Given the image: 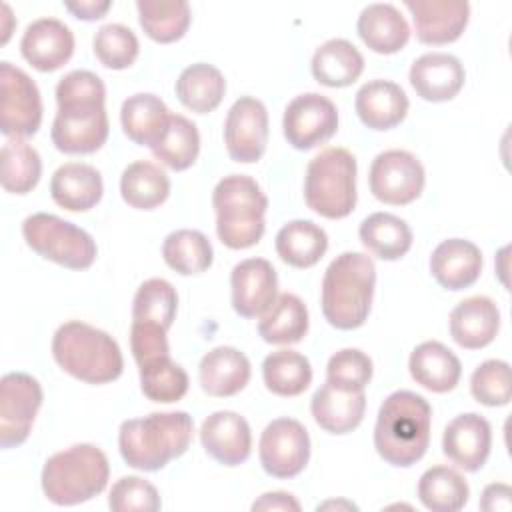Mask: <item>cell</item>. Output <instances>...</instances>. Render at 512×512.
I'll use <instances>...</instances> for the list:
<instances>
[{"instance_id": "44dd1931", "label": "cell", "mask_w": 512, "mask_h": 512, "mask_svg": "<svg viewBox=\"0 0 512 512\" xmlns=\"http://www.w3.org/2000/svg\"><path fill=\"white\" fill-rule=\"evenodd\" d=\"M410 84L426 102H446L458 96L466 72L462 62L448 52H426L410 66Z\"/></svg>"}, {"instance_id": "52a82bcc", "label": "cell", "mask_w": 512, "mask_h": 512, "mask_svg": "<svg viewBox=\"0 0 512 512\" xmlns=\"http://www.w3.org/2000/svg\"><path fill=\"white\" fill-rule=\"evenodd\" d=\"M356 158L350 150L330 146L306 166L304 200L316 214L340 220L356 208Z\"/></svg>"}, {"instance_id": "5b68a950", "label": "cell", "mask_w": 512, "mask_h": 512, "mask_svg": "<svg viewBox=\"0 0 512 512\" xmlns=\"http://www.w3.org/2000/svg\"><path fill=\"white\" fill-rule=\"evenodd\" d=\"M110 478L106 454L96 444H74L52 454L42 468L44 496L56 506H76L104 492Z\"/></svg>"}, {"instance_id": "484cf974", "label": "cell", "mask_w": 512, "mask_h": 512, "mask_svg": "<svg viewBox=\"0 0 512 512\" xmlns=\"http://www.w3.org/2000/svg\"><path fill=\"white\" fill-rule=\"evenodd\" d=\"M366 410L364 390H340L324 382L310 400L316 424L330 434H348L360 426Z\"/></svg>"}, {"instance_id": "816d5d0a", "label": "cell", "mask_w": 512, "mask_h": 512, "mask_svg": "<svg viewBox=\"0 0 512 512\" xmlns=\"http://www.w3.org/2000/svg\"><path fill=\"white\" fill-rule=\"evenodd\" d=\"M252 510H266V512H300V502L288 494V492H266L262 494L258 500H254L252 504Z\"/></svg>"}, {"instance_id": "f6af8a7d", "label": "cell", "mask_w": 512, "mask_h": 512, "mask_svg": "<svg viewBox=\"0 0 512 512\" xmlns=\"http://www.w3.org/2000/svg\"><path fill=\"white\" fill-rule=\"evenodd\" d=\"M92 48L102 66L112 70H124L134 64L140 52L136 34L124 24H104L96 30Z\"/></svg>"}, {"instance_id": "8fae6325", "label": "cell", "mask_w": 512, "mask_h": 512, "mask_svg": "<svg viewBox=\"0 0 512 512\" xmlns=\"http://www.w3.org/2000/svg\"><path fill=\"white\" fill-rule=\"evenodd\" d=\"M42 386L26 372H8L0 380V446L24 444L42 406Z\"/></svg>"}, {"instance_id": "681fc988", "label": "cell", "mask_w": 512, "mask_h": 512, "mask_svg": "<svg viewBox=\"0 0 512 512\" xmlns=\"http://www.w3.org/2000/svg\"><path fill=\"white\" fill-rule=\"evenodd\" d=\"M166 328L154 322H136L132 320L130 326V348L132 356L140 366L154 362L162 356H170V346L166 338Z\"/></svg>"}, {"instance_id": "60d3db41", "label": "cell", "mask_w": 512, "mask_h": 512, "mask_svg": "<svg viewBox=\"0 0 512 512\" xmlns=\"http://www.w3.org/2000/svg\"><path fill=\"white\" fill-rule=\"evenodd\" d=\"M2 188L10 194H28L42 176L38 150L24 138H8L2 144Z\"/></svg>"}, {"instance_id": "ee69618b", "label": "cell", "mask_w": 512, "mask_h": 512, "mask_svg": "<svg viewBox=\"0 0 512 512\" xmlns=\"http://www.w3.org/2000/svg\"><path fill=\"white\" fill-rule=\"evenodd\" d=\"M142 394L160 404H172L188 392V374L170 356H162L138 368Z\"/></svg>"}, {"instance_id": "9c48e42d", "label": "cell", "mask_w": 512, "mask_h": 512, "mask_svg": "<svg viewBox=\"0 0 512 512\" xmlns=\"http://www.w3.org/2000/svg\"><path fill=\"white\" fill-rule=\"evenodd\" d=\"M22 236L38 256L70 270L90 268L98 254L96 242L86 230L48 212L24 218Z\"/></svg>"}, {"instance_id": "3957f363", "label": "cell", "mask_w": 512, "mask_h": 512, "mask_svg": "<svg viewBox=\"0 0 512 512\" xmlns=\"http://www.w3.org/2000/svg\"><path fill=\"white\" fill-rule=\"evenodd\" d=\"M376 286L374 260L364 252H342L322 278V314L338 330L360 328L372 308Z\"/></svg>"}, {"instance_id": "7bdbcfd3", "label": "cell", "mask_w": 512, "mask_h": 512, "mask_svg": "<svg viewBox=\"0 0 512 512\" xmlns=\"http://www.w3.org/2000/svg\"><path fill=\"white\" fill-rule=\"evenodd\" d=\"M178 310L176 288L164 278H150L142 282L132 300V320L154 322L170 330Z\"/></svg>"}, {"instance_id": "db71d44e", "label": "cell", "mask_w": 512, "mask_h": 512, "mask_svg": "<svg viewBox=\"0 0 512 512\" xmlns=\"http://www.w3.org/2000/svg\"><path fill=\"white\" fill-rule=\"evenodd\" d=\"M328 508H344V510H358V506L356 504H352V502H348V500H328V502H324V504H320L316 510H328Z\"/></svg>"}, {"instance_id": "7c38bea8", "label": "cell", "mask_w": 512, "mask_h": 512, "mask_svg": "<svg viewBox=\"0 0 512 512\" xmlns=\"http://www.w3.org/2000/svg\"><path fill=\"white\" fill-rule=\"evenodd\" d=\"M424 182V166L408 150H384L370 164V192L384 204L406 206L414 202L422 194Z\"/></svg>"}, {"instance_id": "f35d334b", "label": "cell", "mask_w": 512, "mask_h": 512, "mask_svg": "<svg viewBox=\"0 0 512 512\" xmlns=\"http://www.w3.org/2000/svg\"><path fill=\"white\" fill-rule=\"evenodd\" d=\"M468 496V482L448 466H432L418 480V500L432 512H456L464 508Z\"/></svg>"}, {"instance_id": "11a10c76", "label": "cell", "mask_w": 512, "mask_h": 512, "mask_svg": "<svg viewBox=\"0 0 512 512\" xmlns=\"http://www.w3.org/2000/svg\"><path fill=\"white\" fill-rule=\"evenodd\" d=\"M2 12H4V20H6L4 28H2V44H6V42H8V38H10V26H8V22H12L10 6H8V4H2Z\"/></svg>"}, {"instance_id": "7dc6e473", "label": "cell", "mask_w": 512, "mask_h": 512, "mask_svg": "<svg viewBox=\"0 0 512 512\" xmlns=\"http://www.w3.org/2000/svg\"><path fill=\"white\" fill-rule=\"evenodd\" d=\"M372 380V360L358 348H342L330 356L326 382L340 390H364Z\"/></svg>"}, {"instance_id": "4fadbf2b", "label": "cell", "mask_w": 512, "mask_h": 512, "mask_svg": "<svg viewBox=\"0 0 512 512\" xmlns=\"http://www.w3.org/2000/svg\"><path fill=\"white\" fill-rule=\"evenodd\" d=\"M284 138L296 150H312L328 142L338 130L336 104L318 92H304L292 98L282 118Z\"/></svg>"}, {"instance_id": "cb8c5ba5", "label": "cell", "mask_w": 512, "mask_h": 512, "mask_svg": "<svg viewBox=\"0 0 512 512\" xmlns=\"http://www.w3.org/2000/svg\"><path fill=\"white\" fill-rule=\"evenodd\" d=\"M354 108L364 126L392 130L406 118L410 102L400 84L392 80H370L358 88Z\"/></svg>"}, {"instance_id": "1f68e13d", "label": "cell", "mask_w": 512, "mask_h": 512, "mask_svg": "<svg viewBox=\"0 0 512 512\" xmlns=\"http://www.w3.org/2000/svg\"><path fill=\"white\" fill-rule=\"evenodd\" d=\"M276 252L292 268H310L328 250V234L312 220H290L276 234Z\"/></svg>"}, {"instance_id": "6da1fadb", "label": "cell", "mask_w": 512, "mask_h": 512, "mask_svg": "<svg viewBox=\"0 0 512 512\" xmlns=\"http://www.w3.org/2000/svg\"><path fill=\"white\" fill-rule=\"evenodd\" d=\"M432 406L410 390L392 392L378 410L374 448L378 456L396 468L416 464L428 450Z\"/></svg>"}, {"instance_id": "277c9868", "label": "cell", "mask_w": 512, "mask_h": 512, "mask_svg": "<svg viewBox=\"0 0 512 512\" xmlns=\"http://www.w3.org/2000/svg\"><path fill=\"white\" fill-rule=\"evenodd\" d=\"M52 356L64 372L86 384H108L124 370L118 342L108 332L80 320L58 326L52 336Z\"/></svg>"}, {"instance_id": "7a4b0ae2", "label": "cell", "mask_w": 512, "mask_h": 512, "mask_svg": "<svg viewBox=\"0 0 512 512\" xmlns=\"http://www.w3.org/2000/svg\"><path fill=\"white\" fill-rule=\"evenodd\" d=\"M194 436L192 416L184 410L152 412L120 424L118 448L124 462L136 470L156 472L180 458Z\"/></svg>"}, {"instance_id": "ab89813d", "label": "cell", "mask_w": 512, "mask_h": 512, "mask_svg": "<svg viewBox=\"0 0 512 512\" xmlns=\"http://www.w3.org/2000/svg\"><path fill=\"white\" fill-rule=\"evenodd\" d=\"M164 262L182 276H192L208 270L214 260V250L206 234L200 230H174L162 242Z\"/></svg>"}, {"instance_id": "bcb514c9", "label": "cell", "mask_w": 512, "mask_h": 512, "mask_svg": "<svg viewBox=\"0 0 512 512\" xmlns=\"http://www.w3.org/2000/svg\"><path fill=\"white\" fill-rule=\"evenodd\" d=\"M470 392L484 406H506L512 398L510 364L496 358L482 362L470 376Z\"/></svg>"}, {"instance_id": "f907efd6", "label": "cell", "mask_w": 512, "mask_h": 512, "mask_svg": "<svg viewBox=\"0 0 512 512\" xmlns=\"http://www.w3.org/2000/svg\"><path fill=\"white\" fill-rule=\"evenodd\" d=\"M512 490L504 482H492L484 488L480 498V508L486 512H508L512 508Z\"/></svg>"}, {"instance_id": "f5cc1de1", "label": "cell", "mask_w": 512, "mask_h": 512, "mask_svg": "<svg viewBox=\"0 0 512 512\" xmlns=\"http://www.w3.org/2000/svg\"><path fill=\"white\" fill-rule=\"evenodd\" d=\"M112 2L110 0H78V2H64V8L72 12L76 18L92 22L100 20L108 10Z\"/></svg>"}, {"instance_id": "d4e9b609", "label": "cell", "mask_w": 512, "mask_h": 512, "mask_svg": "<svg viewBox=\"0 0 512 512\" xmlns=\"http://www.w3.org/2000/svg\"><path fill=\"white\" fill-rule=\"evenodd\" d=\"M250 360L232 346H216L206 352L198 366V380L208 396L228 398L246 388L250 382Z\"/></svg>"}, {"instance_id": "e575fe53", "label": "cell", "mask_w": 512, "mask_h": 512, "mask_svg": "<svg viewBox=\"0 0 512 512\" xmlns=\"http://www.w3.org/2000/svg\"><path fill=\"white\" fill-rule=\"evenodd\" d=\"M226 94L224 74L206 62L186 66L176 80L178 100L196 114H208L216 110Z\"/></svg>"}, {"instance_id": "7402d4cb", "label": "cell", "mask_w": 512, "mask_h": 512, "mask_svg": "<svg viewBox=\"0 0 512 512\" xmlns=\"http://www.w3.org/2000/svg\"><path fill=\"white\" fill-rule=\"evenodd\" d=\"M450 336L466 350L488 346L500 330V310L488 296H468L450 312Z\"/></svg>"}, {"instance_id": "c3c4849f", "label": "cell", "mask_w": 512, "mask_h": 512, "mask_svg": "<svg viewBox=\"0 0 512 512\" xmlns=\"http://www.w3.org/2000/svg\"><path fill=\"white\" fill-rule=\"evenodd\" d=\"M108 506L114 512H156L160 510V494L154 484L140 476H122L112 484Z\"/></svg>"}, {"instance_id": "b9f144b4", "label": "cell", "mask_w": 512, "mask_h": 512, "mask_svg": "<svg viewBox=\"0 0 512 512\" xmlns=\"http://www.w3.org/2000/svg\"><path fill=\"white\" fill-rule=\"evenodd\" d=\"M154 158L160 160L164 166L182 172L188 170L200 152V134L192 120L182 114H170L168 130L164 132L162 140L150 148Z\"/></svg>"}, {"instance_id": "d590c367", "label": "cell", "mask_w": 512, "mask_h": 512, "mask_svg": "<svg viewBox=\"0 0 512 512\" xmlns=\"http://www.w3.org/2000/svg\"><path fill=\"white\" fill-rule=\"evenodd\" d=\"M120 194L122 200L136 210H154L166 202L170 178L158 164L136 160L128 164L120 176Z\"/></svg>"}, {"instance_id": "4dcf8cb0", "label": "cell", "mask_w": 512, "mask_h": 512, "mask_svg": "<svg viewBox=\"0 0 512 512\" xmlns=\"http://www.w3.org/2000/svg\"><path fill=\"white\" fill-rule=\"evenodd\" d=\"M312 76L328 88L354 84L364 70V56L346 38H330L314 50Z\"/></svg>"}, {"instance_id": "4316f807", "label": "cell", "mask_w": 512, "mask_h": 512, "mask_svg": "<svg viewBox=\"0 0 512 512\" xmlns=\"http://www.w3.org/2000/svg\"><path fill=\"white\" fill-rule=\"evenodd\" d=\"M104 194L100 172L84 162H66L52 174L50 196L70 212H86L94 208Z\"/></svg>"}, {"instance_id": "5bb4252c", "label": "cell", "mask_w": 512, "mask_h": 512, "mask_svg": "<svg viewBox=\"0 0 512 512\" xmlns=\"http://www.w3.org/2000/svg\"><path fill=\"white\" fill-rule=\"evenodd\" d=\"M260 464L274 478L298 476L310 460V436L302 422L294 418L272 420L260 436Z\"/></svg>"}, {"instance_id": "d6986e66", "label": "cell", "mask_w": 512, "mask_h": 512, "mask_svg": "<svg viewBox=\"0 0 512 512\" xmlns=\"http://www.w3.org/2000/svg\"><path fill=\"white\" fill-rule=\"evenodd\" d=\"M200 442L210 458L224 466H240L252 452V432L244 416L232 410L212 412L200 426Z\"/></svg>"}, {"instance_id": "9a60e30c", "label": "cell", "mask_w": 512, "mask_h": 512, "mask_svg": "<svg viewBox=\"0 0 512 512\" xmlns=\"http://www.w3.org/2000/svg\"><path fill=\"white\" fill-rule=\"evenodd\" d=\"M226 152L234 162H258L268 144L266 106L252 96H240L228 110L224 122Z\"/></svg>"}, {"instance_id": "30bf717a", "label": "cell", "mask_w": 512, "mask_h": 512, "mask_svg": "<svg viewBox=\"0 0 512 512\" xmlns=\"http://www.w3.org/2000/svg\"><path fill=\"white\" fill-rule=\"evenodd\" d=\"M42 124V98L36 82L12 62H0V130L8 138H26Z\"/></svg>"}, {"instance_id": "2e32d148", "label": "cell", "mask_w": 512, "mask_h": 512, "mask_svg": "<svg viewBox=\"0 0 512 512\" xmlns=\"http://www.w3.org/2000/svg\"><path fill=\"white\" fill-rule=\"evenodd\" d=\"M232 308L242 318H260L278 298V274L266 258H246L230 274Z\"/></svg>"}, {"instance_id": "74e56055", "label": "cell", "mask_w": 512, "mask_h": 512, "mask_svg": "<svg viewBox=\"0 0 512 512\" xmlns=\"http://www.w3.org/2000/svg\"><path fill=\"white\" fill-rule=\"evenodd\" d=\"M262 378L266 388L284 398L300 396L312 382L310 360L296 350L270 352L262 362Z\"/></svg>"}, {"instance_id": "f1b7e54d", "label": "cell", "mask_w": 512, "mask_h": 512, "mask_svg": "<svg viewBox=\"0 0 512 512\" xmlns=\"http://www.w3.org/2000/svg\"><path fill=\"white\" fill-rule=\"evenodd\" d=\"M170 110L164 100L150 92L128 96L120 108L124 134L138 146L154 148L170 124Z\"/></svg>"}, {"instance_id": "836d02e7", "label": "cell", "mask_w": 512, "mask_h": 512, "mask_svg": "<svg viewBox=\"0 0 512 512\" xmlns=\"http://www.w3.org/2000/svg\"><path fill=\"white\" fill-rule=\"evenodd\" d=\"M308 332V308L290 292L278 294L274 304L260 316L258 334L268 344H298Z\"/></svg>"}, {"instance_id": "8d00e7d4", "label": "cell", "mask_w": 512, "mask_h": 512, "mask_svg": "<svg viewBox=\"0 0 512 512\" xmlns=\"http://www.w3.org/2000/svg\"><path fill=\"white\" fill-rule=\"evenodd\" d=\"M136 10L146 36L160 44L180 40L192 20L186 0H138Z\"/></svg>"}, {"instance_id": "ba28073f", "label": "cell", "mask_w": 512, "mask_h": 512, "mask_svg": "<svg viewBox=\"0 0 512 512\" xmlns=\"http://www.w3.org/2000/svg\"><path fill=\"white\" fill-rule=\"evenodd\" d=\"M106 94L56 96L58 112L52 122V142L64 154H92L100 150L110 132Z\"/></svg>"}, {"instance_id": "ffe728a7", "label": "cell", "mask_w": 512, "mask_h": 512, "mask_svg": "<svg viewBox=\"0 0 512 512\" xmlns=\"http://www.w3.org/2000/svg\"><path fill=\"white\" fill-rule=\"evenodd\" d=\"M20 52L36 70L54 72L72 58L74 34L58 18H38L26 26L20 40Z\"/></svg>"}, {"instance_id": "8992f818", "label": "cell", "mask_w": 512, "mask_h": 512, "mask_svg": "<svg viewBox=\"0 0 512 512\" xmlns=\"http://www.w3.org/2000/svg\"><path fill=\"white\" fill-rule=\"evenodd\" d=\"M216 234L232 250H244L260 242L266 230L268 198L260 184L246 174L224 176L212 192Z\"/></svg>"}, {"instance_id": "ac0fdd59", "label": "cell", "mask_w": 512, "mask_h": 512, "mask_svg": "<svg viewBox=\"0 0 512 512\" xmlns=\"http://www.w3.org/2000/svg\"><path fill=\"white\" fill-rule=\"evenodd\" d=\"M490 448V422L476 412L460 414L444 428L442 452L452 464H456L464 472H478L486 464Z\"/></svg>"}, {"instance_id": "f546056e", "label": "cell", "mask_w": 512, "mask_h": 512, "mask_svg": "<svg viewBox=\"0 0 512 512\" xmlns=\"http://www.w3.org/2000/svg\"><path fill=\"white\" fill-rule=\"evenodd\" d=\"M356 30L362 42L378 54H394L402 50L410 38L406 18L388 2H374L362 8Z\"/></svg>"}, {"instance_id": "e0dca14e", "label": "cell", "mask_w": 512, "mask_h": 512, "mask_svg": "<svg viewBox=\"0 0 512 512\" xmlns=\"http://www.w3.org/2000/svg\"><path fill=\"white\" fill-rule=\"evenodd\" d=\"M414 20L416 38L422 44L456 42L468 26L470 4L466 0H404Z\"/></svg>"}, {"instance_id": "83f0119b", "label": "cell", "mask_w": 512, "mask_h": 512, "mask_svg": "<svg viewBox=\"0 0 512 512\" xmlns=\"http://www.w3.org/2000/svg\"><path fill=\"white\" fill-rule=\"evenodd\" d=\"M408 370L416 384L436 394L454 390L462 376L458 356L438 340L418 344L410 354Z\"/></svg>"}, {"instance_id": "603a6c76", "label": "cell", "mask_w": 512, "mask_h": 512, "mask_svg": "<svg viewBox=\"0 0 512 512\" xmlns=\"http://www.w3.org/2000/svg\"><path fill=\"white\" fill-rule=\"evenodd\" d=\"M480 248L464 238L442 240L430 256V272L434 280L446 290L470 288L482 272Z\"/></svg>"}, {"instance_id": "d6a6232c", "label": "cell", "mask_w": 512, "mask_h": 512, "mask_svg": "<svg viewBox=\"0 0 512 512\" xmlns=\"http://www.w3.org/2000/svg\"><path fill=\"white\" fill-rule=\"evenodd\" d=\"M360 242L380 260H400L412 246V230L396 214L374 212L360 222Z\"/></svg>"}]
</instances>
